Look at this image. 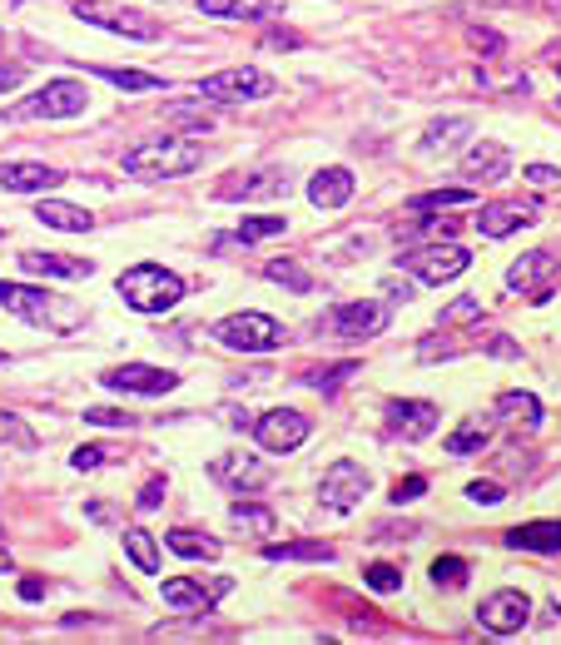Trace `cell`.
<instances>
[{
    "instance_id": "cell-1",
    "label": "cell",
    "mask_w": 561,
    "mask_h": 645,
    "mask_svg": "<svg viewBox=\"0 0 561 645\" xmlns=\"http://www.w3.org/2000/svg\"><path fill=\"white\" fill-rule=\"evenodd\" d=\"M204 159V149L194 139H154V144H140L120 159L125 174L130 179H144V184H160V179H180V174H194Z\"/></svg>"
},
{
    "instance_id": "cell-2",
    "label": "cell",
    "mask_w": 561,
    "mask_h": 645,
    "mask_svg": "<svg viewBox=\"0 0 561 645\" xmlns=\"http://www.w3.org/2000/svg\"><path fill=\"white\" fill-rule=\"evenodd\" d=\"M120 298L134 313H164V308H174L184 298V278L170 273L164 264H134L120 278Z\"/></svg>"
},
{
    "instance_id": "cell-3",
    "label": "cell",
    "mask_w": 561,
    "mask_h": 645,
    "mask_svg": "<svg viewBox=\"0 0 561 645\" xmlns=\"http://www.w3.org/2000/svg\"><path fill=\"white\" fill-rule=\"evenodd\" d=\"M85 105H90V95H85L80 79H51L41 95L21 99L6 119H75L85 115Z\"/></svg>"
},
{
    "instance_id": "cell-4",
    "label": "cell",
    "mask_w": 561,
    "mask_h": 645,
    "mask_svg": "<svg viewBox=\"0 0 561 645\" xmlns=\"http://www.w3.org/2000/svg\"><path fill=\"white\" fill-rule=\"evenodd\" d=\"M214 337L229 343L234 353H269V347L283 343V327H279V318H269V313H234V318H219Z\"/></svg>"
},
{
    "instance_id": "cell-5",
    "label": "cell",
    "mask_w": 561,
    "mask_h": 645,
    "mask_svg": "<svg viewBox=\"0 0 561 645\" xmlns=\"http://www.w3.org/2000/svg\"><path fill=\"white\" fill-rule=\"evenodd\" d=\"M368 492H373V476L363 472L358 462H333L328 472H323L319 502H323V512H333V516H348L353 506H358Z\"/></svg>"
},
{
    "instance_id": "cell-6",
    "label": "cell",
    "mask_w": 561,
    "mask_h": 645,
    "mask_svg": "<svg viewBox=\"0 0 561 645\" xmlns=\"http://www.w3.org/2000/svg\"><path fill=\"white\" fill-rule=\"evenodd\" d=\"M467 264H472V254L457 244H432V248L402 254V268H408L418 283H452V278L467 273Z\"/></svg>"
},
{
    "instance_id": "cell-7",
    "label": "cell",
    "mask_w": 561,
    "mask_h": 645,
    "mask_svg": "<svg viewBox=\"0 0 561 645\" xmlns=\"http://www.w3.org/2000/svg\"><path fill=\"white\" fill-rule=\"evenodd\" d=\"M199 95L204 99H269L279 95V79L253 65H239V69H219V75L199 79Z\"/></svg>"
},
{
    "instance_id": "cell-8",
    "label": "cell",
    "mask_w": 561,
    "mask_h": 645,
    "mask_svg": "<svg viewBox=\"0 0 561 645\" xmlns=\"http://www.w3.org/2000/svg\"><path fill=\"white\" fill-rule=\"evenodd\" d=\"M75 15H80L85 25H100V30H115V35H125V40H140V45L160 40V25H154L150 15H140V10L95 6V0H75Z\"/></svg>"
},
{
    "instance_id": "cell-9",
    "label": "cell",
    "mask_w": 561,
    "mask_h": 645,
    "mask_svg": "<svg viewBox=\"0 0 561 645\" xmlns=\"http://www.w3.org/2000/svg\"><path fill=\"white\" fill-rule=\"evenodd\" d=\"M0 308L11 318H21V323H55L51 313H65V318H80V308L71 303H55L45 288H25V283H0ZM61 327V323H55Z\"/></svg>"
},
{
    "instance_id": "cell-10",
    "label": "cell",
    "mask_w": 561,
    "mask_h": 645,
    "mask_svg": "<svg viewBox=\"0 0 561 645\" xmlns=\"http://www.w3.org/2000/svg\"><path fill=\"white\" fill-rule=\"evenodd\" d=\"M110 393H130V397H164L180 387V377L170 367H150V363H125V367H105L100 377Z\"/></svg>"
},
{
    "instance_id": "cell-11",
    "label": "cell",
    "mask_w": 561,
    "mask_h": 645,
    "mask_svg": "<svg viewBox=\"0 0 561 645\" xmlns=\"http://www.w3.org/2000/svg\"><path fill=\"white\" fill-rule=\"evenodd\" d=\"M303 437H309V417H303L299 407H273V412H263L259 422H253V442H259L263 452H299Z\"/></svg>"
},
{
    "instance_id": "cell-12",
    "label": "cell",
    "mask_w": 561,
    "mask_h": 645,
    "mask_svg": "<svg viewBox=\"0 0 561 645\" xmlns=\"http://www.w3.org/2000/svg\"><path fill=\"white\" fill-rule=\"evenodd\" d=\"M209 476L224 486V492H239V496H259L263 486H269V466H263L253 452H224V456H214Z\"/></svg>"
},
{
    "instance_id": "cell-13",
    "label": "cell",
    "mask_w": 561,
    "mask_h": 645,
    "mask_svg": "<svg viewBox=\"0 0 561 645\" xmlns=\"http://www.w3.org/2000/svg\"><path fill=\"white\" fill-rule=\"evenodd\" d=\"M527 615H531V601L521 591H492L487 601L477 605L482 631H492V635H517L521 625H527Z\"/></svg>"
},
{
    "instance_id": "cell-14",
    "label": "cell",
    "mask_w": 561,
    "mask_h": 645,
    "mask_svg": "<svg viewBox=\"0 0 561 645\" xmlns=\"http://www.w3.org/2000/svg\"><path fill=\"white\" fill-rule=\"evenodd\" d=\"M537 218V198H492V204H482L477 214V234L482 238H507L517 234L521 224H531Z\"/></svg>"
},
{
    "instance_id": "cell-15",
    "label": "cell",
    "mask_w": 561,
    "mask_h": 645,
    "mask_svg": "<svg viewBox=\"0 0 561 645\" xmlns=\"http://www.w3.org/2000/svg\"><path fill=\"white\" fill-rule=\"evenodd\" d=\"M438 417H442L438 402L398 397V402H388V437H402V442H422V437H432Z\"/></svg>"
},
{
    "instance_id": "cell-16",
    "label": "cell",
    "mask_w": 561,
    "mask_h": 645,
    "mask_svg": "<svg viewBox=\"0 0 561 645\" xmlns=\"http://www.w3.org/2000/svg\"><path fill=\"white\" fill-rule=\"evenodd\" d=\"M557 273H561L557 254H551V248H531V254H521L517 264L507 268V288H511V293L541 298V293H547V283H551Z\"/></svg>"
},
{
    "instance_id": "cell-17",
    "label": "cell",
    "mask_w": 561,
    "mask_h": 645,
    "mask_svg": "<svg viewBox=\"0 0 561 645\" xmlns=\"http://www.w3.org/2000/svg\"><path fill=\"white\" fill-rule=\"evenodd\" d=\"M382 327H388V308L373 303V298H358V303H343L338 313H333V333L348 337V343H358V337H378Z\"/></svg>"
},
{
    "instance_id": "cell-18",
    "label": "cell",
    "mask_w": 561,
    "mask_h": 645,
    "mask_svg": "<svg viewBox=\"0 0 561 645\" xmlns=\"http://www.w3.org/2000/svg\"><path fill=\"white\" fill-rule=\"evenodd\" d=\"M289 194V169H253V174H229L219 184V198H283Z\"/></svg>"
},
{
    "instance_id": "cell-19",
    "label": "cell",
    "mask_w": 561,
    "mask_h": 645,
    "mask_svg": "<svg viewBox=\"0 0 561 645\" xmlns=\"http://www.w3.org/2000/svg\"><path fill=\"white\" fill-rule=\"evenodd\" d=\"M61 179H65V169H55V164H31V159L0 164V189H11V194H45Z\"/></svg>"
},
{
    "instance_id": "cell-20",
    "label": "cell",
    "mask_w": 561,
    "mask_h": 645,
    "mask_svg": "<svg viewBox=\"0 0 561 645\" xmlns=\"http://www.w3.org/2000/svg\"><path fill=\"white\" fill-rule=\"evenodd\" d=\"M457 164H462V174H467V179H482V184H497V179H507V174H511L507 149H501V144H492V139L472 144L467 154L457 159Z\"/></svg>"
},
{
    "instance_id": "cell-21",
    "label": "cell",
    "mask_w": 561,
    "mask_h": 645,
    "mask_svg": "<svg viewBox=\"0 0 561 645\" xmlns=\"http://www.w3.org/2000/svg\"><path fill=\"white\" fill-rule=\"evenodd\" d=\"M229 591V581H219L214 585V591H204L199 581H184V576H174V581H164L160 585V595H164V605H170V611H209L214 601H219V595Z\"/></svg>"
},
{
    "instance_id": "cell-22",
    "label": "cell",
    "mask_w": 561,
    "mask_h": 645,
    "mask_svg": "<svg viewBox=\"0 0 561 645\" xmlns=\"http://www.w3.org/2000/svg\"><path fill=\"white\" fill-rule=\"evenodd\" d=\"M309 198H313V208H343L353 198V174L343 164L319 169V174L309 179Z\"/></svg>"
},
{
    "instance_id": "cell-23",
    "label": "cell",
    "mask_w": 561,
    "mask_h": 645,
    "mask_svg": "<svg viewBox=\"0 0 561 645\" xmlns=\"http://www.w3.org/2000/svg\"><path fill=\"white\" fill-rule=\"evenodd\" d=\"M507 546L531 556H561V522H527V526H511Z\"/></svg>"
},
{
    "instance_id": "cell-24",
    "label": "cell",
    "mask_w": 561,
    "mask_h": 645,
    "mask_svg": "<svg viewBox=\"0 0 561 645\" xmlns=\"http://www.w3.org/2000/svg\"><path fill=\"white\" fill-rule=\"evenodd\" d=\"M35 218H41V224H51V228H65V234H90V228H95L90 208L65 204V198H41V204H35Z\"/></svg>"
},
{
    "instance_id": "cell-25",
    "label": "cell",
    "mask_w": 561,
    "mask_h": 645,
    "mask_svg": "<svg viewBox=\"0 0 561 645\" xmlns=\"http://www.w3.org/2000/svg\"><path fill=\"white\" fill-rule=\"evenodd\" d=\"M467 135H472V119H432L428 135L418 139V154H422V159H432V154H452V149H457Z\"/></svg>"
},
{
    "instance_id": "cell-26",
    "label": "cell",
    "mask_w": 561,
    "mask_h": 645,
    "mask_svg": "<svg viewBox=\"0 0 561 645\" xmlns=\"http://www.w3.org/2000/svg\"><path fill=\"white\" fill-rule=\"evenodd\" d=\"M25 273H41V278H90L95 264L90 258H61V254H21Z\"/></svg>"
},
{
    "instance_id": "cell-27",
    "label": "cell",
    "mask_w": 561,
    "mask_h": 645,
    "mask_svg": "<svg viewBox=\"0 0 561 645\" xmlns=\"http://www.w3.org/2000/svg\"><path fill=\"white\" fill-rule=\"evenodd\" d=\"M497 417L507 427H517V432H537L541 427V402L531 393H501L497 397Z\"/></svg>"
},
{
    "instance_id": "cell-28",
    "label": "cell",
    "mask_w": 561,
    "mask_h": 645,
    "mask_svg": "<svg viewBox=\"0 0 561 645\" xmlns=\"http://www.w3.org/2000/svg\"><path fill=\"white\" fill-rule=\"evenodd\" d=\"M164 546H170L174 556H184V561H219V551H224L219 536H209V531H184V526L164 536Z\"/></svg>"
},
{
    "instance_id": "cell-29",
    "label": "cell",
    "mask_w": 561,
    "mask_h": 645,
    "mask_svg": "<svg viewBox=\"0 0 561 645\" xmlns=\"http://www.w3.org/2000/svg\"><path fill=\"white\" fill-rule=\"evenodd\" d=\"M199 10L219 20H269L279 15V0H199Z\"/></svg>"
},
{
    "instance_id": "cell-30",
    "label": "cell",
    "mask_w": 561,
    "mask_h": 645,
    "mask_svg": "<svg viewBox=\"0 0 561 645\" xmlns=\"http://www.w3.org/2000/svg\"><path fill=\"white\" fill-rule=\"evenodd\" d=\"M229 526H234V531H239V536H273L279 516H273L269 506H259V502H234Z\"/></svg>"
},
{
    "instance_id": "cell-31",
    "label": "cell",
    "mask_w": 561,
    "mask_h": 645,
    "mask_svg": "<svg viewBox=\"0 0 561 645\" xmlns=\"http://www.w3.org/2000/svg\"><path fill=\"white\" fill-rule=\"evenodd\" d=\"M487 442H492V422L487 417H467V422L447 437V452L452 456H472V452H482Z\"/></svg>"
},
{
    "instance_id": "cell-32",
    "label": "cell",
    "mask_w": 561,
    "mask_h": 645,
    "mask_svg": "<svg viewBox=\"0 0 561 645\" xmlns=\"http://www.w3.org/2000/svg\"><path fill=\"white\" fill-rule=\"evenodd\" d=\"M90 75L95 79H110L115 89H134V95H140V89H160L164 79L160 75H150V69H115V65H90Z\"/></svg>"
},
{
    "instance_id": "cell-33",
    "label": "cell",
    "mask_w": 561,
    "mask_h": 645,
    "mask_svg": "<svg viewBox=\"0 0 561 645\" xmlns=\"http://www.w3.org/2000/svg\"><path fill=\"white\" fill-rule=\"evenodd\" d=\"M472 189H432V194H418L412 198V214H442V208H462L472 204Z\"/></svg>"
},
{
    "instance_id": "cell-34",
    "label": "cell",
    "mask_w": 561,
    "mask_h": 645,
    "mask_svg": "<svg viewBox=\"0 0 561 645\" xmlns=\"http://www.w3.org/2000/svg\"><path fill=\"white\" fill-rule=\"evenodd\" d=\"M125 551H130V561L140 566V571H160V546H154L150 531L130 526V531H125Z\"/></svg>"
},
{
    "instance_id": "cell-35",
    "label": "cell",
    "mask_w": 561,
    "mask_h": 645,
    "mask_svg": "<svg viewBox=\"0 0 561 645\" xmlns=\"http://www.w3.org/2000/svg\"><path fill=\"white\" fill-rule=\"evenodd\" d=\"M269 561H333V546L323 541H289V546H269Z\"/></svg>"
},
{
    "instance_id": "cell-36",
    "label": "cell",
    "mask_w": 561,
    "mask_h": 645,
    "mask_svg": "<svg viewBox=\"0 0 561 645\" xmlns=\"http://www.w3.org/2000/svg\"><path fill=\"white\" fill-rule=\"evenodd\" d=\"M263 273H269L273 283H283V288H289V293H313V278L303 273L299 264H289V258H273V264L263 268Z\"/></svg>"
},
{
    "instance_id": "cell-37",
    "label": "cell",
    "mask_w": 561,
    "mask_h": 645,
    "mask_svg": "<svg viewBox=\"0 0 561 645\" xmlns=\"http://www.w3.org/2000/svg\"><path fill=\"white\" fill-rule=\"evenodd\" d=\"M283 234V218L279 214H263V218H244L239 224V244H263V238H279Z\"/></svg>"
},
{
    "instance_id": "cell-38",
    "label": "cell",
    "mask_w": 561,
    "mask_h": 645,
    "mask_svg": "<svg viewBox=\"0 0 561 645\" xmlns=\"http://www.w3.org/2000/svg\"><path fill=\"white\" fill-rule=\"evenodd\" d=\"M432 585H467V561L462 556H442V561H432Z\"/></svg>"
},
{
    "instance_id": "cell-39",
    "label": "cell",
    "mask_w": 561,
    "mask_h": 645,
    "mask_svg": "<svg viewBox=\"0 0 561 645\" xmlns=\"http://www.w3.org/2000/svg\"><path fill=\"white\" fill-rule=\"evenodd\" d=\"M0 442H15V447H35V432L31 427L21 422V417L15 412H6V407H0Z\"/></svg>"
},
{
    "instance_id": "cell-40",
    "label": "cell",
    "mask_w": 561,
    "mask_h": 645,
    "mask_svg": "<svg viewBox=\"0 0 561 645\" xmlns=\"http://www.w3.org/2000/svg\"><path fill=\"white\" fill-rule=\"evenodd\" d=\"M353 373H358V363H343V367H333V373H309V383H313V387H319V393H323V397H333V393H338V387H343V383H348V377H353Z\"/></svg>"
},
{
    "instance_id": "cell-41",
    "label": "cell",
    "mask_w": 561,
    "mask_h": 645,
    "mask_svg": "<svg viewBox=\"0 0 561 645\" xmlns=\"http://www.w3.org/2000/svg\"><path fill=\"white\" fill-rule=\"evenodd\" d=\"M477 313H482L477 298H457L452 308H442V313H438V323H442V327H457V323H472Z\"/></svg>"
},
{
    "instance_id": "cell-42",
    "label": "cell",
    "mask_w": 561,
    "mask_h": 645,
    "mask_svg": "<svg viewBox=\"0 0 561 645\" xmlns=\"http://www.w3.org/2000/svg\"><path fill=\"white\" fill-rule=\"evenodd\" d=\"M85 422H90V427H134V417L130 412H115V407H90V412H85Z\"/></svg>"
},
{
    "instance_id": "cell-43",
    "label": "cell",
    "mask_w": 561,
    "mask_h": 645,
    "mask_svg": "<svg viewBox=\"0 0 561 645\" xmlns=\"http://www.w3.org/2000/svg\"><path fill=\"white\" fill-rule=\"evenodd\" d=\"M368 585H373V591H398L402 571H398V566H368Z\"/></svg>"
},
{
    "instance_id": "cell-44",
    "label": "cell",
    "mask_w": 561,
    "mask_h": 645,
    "mask_svg": "<svg viewBox=\"0 0 561 645\" xmlns=\"http://www.w3.org/2000/svg\"><path fill=\"white\" fill-rule=\"evenodd\" d=\"M422 492H428V476H408V482H398V486H392V502H418V496Z\"/></svg>"
},
{
    "instance_id": "cell-45",
    "label": "cell",
    "mask_w": 561,
    "mask_h": 645,
    "mask_svg": "<svg viewBox=\"0 0 561 645\" xmlns=\"http://www.w3.org/2000/svg\"><path fill=\"white\" fill-rule=\"evenodd\" d=\"M100 462H105L100 447H75V452H71V466H75V472H95Z\"/></svg>"
},
{
    "instance_id": "cell-46",
    "label": "cell",
    "mask_w": 561,
    "mask_h": 645,
    "mask_svg": "<svg viewBox=\"0 0 561 645\" xmlns=\"http://www.w3.org/2000/svg\"><path fill=\"white\" fill-rule=\"evenodd\" d=\"M467 502H482V506L501 502V486H497V482H472V486H467Z\"/></svg>"
},
{
    "instance_id": "cell-47",
    "label": "cell",
    "mask_w": 561,
    "mask_h": 645,
    "mask_svg": "<svg viewBox=\"0 0 561 645\" xmlns=\"http://www.w3.org/2000/svg\"><path fill=\"white\" fill-rule=\"evenodd\" d=\"M487 347L501 357V363H511V357H521V347L511 343V337H487Z\"/></svg>"
},
{
    "instance_id": "cell-48",
    "label": "cell",
    "mask_w": 561,
    "mask_h": 645,
    "mask_svg": "<svg viewBox=\"0 0 561 645\" xmlns=\"http://www.w3.org/2000/svg\"><path fill=\"white\" fill-rule=\"evenodd\" d=\"M527 179H531V184H557L561 169H551V164H527Z\"/></svg>"
},
{
    "instance_id": "cell-49",
    "label": "cell",
    "mask_w": 561,
    "mask_h": 645,
    "mask_svg": "<svg viewBox=\"0 0 561 645\" xmlns=\"http://www.w3.org/2000/svg\"><path fill=\"white\" fill-rule=\"evenodd\" d=\"M160 496H164V476H154V482L140 492V506H144V512H150V506H160Z\"/></svg>"
},
{
    "instance_id": "cell-50",
    "label": "cell",
    "mask_w": 561,
    "mask_h": 645,
    "mask_svg": "<svg viewBox=\"0 0 561 645\" xmlns=\"http://www.w3.org/2000/svg\"><path fill=\"white\" fill-rule=\"evenodd\" d=\"M21 85V65H0V95Z\"/></svg>"
},
{
    "instance_id": "cell-51",
    "label": "cell",
    "mask_w": 561,
    "mask_h": 645,
    "mask_svg": "<svg viewBox=\"0 0 561 645\" xmlns=\"http://www.w3.org/2000/svg\"><path fill=\"white\" fill-rule=\"evenodd\" d=\"M263 45H273V50H299V35H289V30L279 35V30H273V35L263 40Z\"/></svg>"
},
{
    "instance_id": "cell-52",
    "label": "cell",
    "mask_w": 561,
    "mask_h": 645,
    "mask_svg": "<svg viewBox=\"0 0 561 645\" xmlns=\"http://www.w3.org/2000/svg\"><path fill=\"white\" fill-rule=\"evenodd\" d=\"M21 595H25V601H41V581H35V576H31V581H21Z\"/></svg>"
},
{
    "instance_id": "cell-53",
    "label": "cell",
    "mask_w": 561,
    "mask_h": 645,
    "mask_svg": "<svg viewBox=\"0 0 561 645\" xmlns=\"http://www.w3.org/2000/svg\"><path fill=\"white\" fill-rule=\"evenodd\" d=\"M0 571H11V551H6V536H0Z\"/></svg>"
},
{
    "instance_id": "cell-54",
    "label": "cell",
    "mask_w": 561,
    "mask_h": 645,
    "mask_svg": "<svg viewBox=\"0 0 561 645\" xmlns=\"http://www.w3.org/2000/svg\"><path fill=\"white\" fill-rule=\"evenodd\" d=\"M557 109H561V99H557Z\"/></svg>"
},
{
    "instance_id": "cell-55",
    "label": "cell",
    "mask_w": 561,
    "mask_h": 645,
    "mask_svg": "<svg viewBox=\"0 0 561 645\" xmlns=\"http://www.w3.org/2000/svg\"><path fill=\"white\" fill-rule=\"evenodd\" d=\"M551 60H557V55H551Z\"/></svg>"
},
{
    "instance_id": "cell-56",
    "label": "cell",
    "mask_w": 561,
    "mask_h": 645,
    "mask_svg": "<svg viewBox=\"0 0 561 645\" xmlns=\"http://www.w3.org/2000/svg\"><path fill=\"white\" fill-rule=\"evenodd\" d=\"M0 238H6V234H0Z\"/></svg>"
},
{
    "instance_id": "cell-57",
    "label": "cell",
    "mask_w": 561,
    "mask_h": 645,
    "mask_svg": "<svg viewBox=\"0 0 561 645\" xmlns=\"http://www.w3.org/2000/svg\"><path fill=\"white\" fill-rule=\"evenodd\" d=\"M0 357H6V353H0Z\"/></svg>"
}]
</instances>
